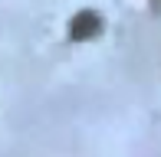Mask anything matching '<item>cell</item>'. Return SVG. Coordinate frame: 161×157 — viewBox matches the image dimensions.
Returning <instances> with one entry per match:
<instances>
[{"label":"cell","instance_id":"6da1fadb","mask_svg":"<svg viewBox=\"0 0 161 157\" xmlns=\"http://www.w3.org/2000/svg\"><path fill=\"white\" fill-rule=\"evenodd\" d=\"M102 17L96 10H79L76 17L69 20V39L72 43H89V39H96L102 36Z\"/></svg>","mask_w":161,"mask_h":157}]
</instances>
